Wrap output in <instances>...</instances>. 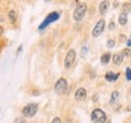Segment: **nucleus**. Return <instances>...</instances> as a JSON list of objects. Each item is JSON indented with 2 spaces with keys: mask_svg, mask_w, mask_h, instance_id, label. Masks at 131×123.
Listing matches in <instances>:
<instances>
[{
  "mask_svg": "<svg viewBox=\"0 0 131 123\" xmlns=\"http://www.w3.org/2000/svg\"><path fill=\"white\" fill-rule=\"evenodd\" d=\"M118 98H119V93H118V91H113V93H112V98H111L109 104H111V105L115 104V102L118 101Z\"/></svg>",
  "mask_w": 131,
  "mask_h": 123,
  "instance_id": "14",
  "label": "nucleus"
},
{
  "mask_svg": "<svg viewBox=\"0 0 131 123\" xmlns=\"http://www.w3.org/2000/svg\"><path fill=\"white\" fill-rule=\"evenodd\" d=\"M3 32H4V31H3V28H1V27H0V35H1V34H3Z\"/></svg>",
  "mask_w": 131,
  "mask_h": 123,
  "instance_id": "23",
  "label": "nucleus"
},
{
  "mask_svg": "<svg viewBox=\"0 0 131 123\" xmlns=\"http://www.w3.org/2000/svg\"><path fill=\"white\" fill-rule=\"evenodd\" d=\"M126 22H127V15L125 12L119 15V23L124 26V24H126Z\"/></svg>",
  "mask_w": 131,
  "mask_h": 123,
  "instance_id": "12",
  "label": "nucleus"
},
{
  "mask_svg": "<svg viewBox=\"0 0 131 123\" xmlns=\"http://www.w3.org/2000/svg\"><path fill=\"white\" fill-rule=\"evenodd\" d=\"M123 59H124L123 54H115V55L113 56V62H114L115 65H120L123 62Z\"/></svg>",
  "mask_w": 131,
  "mask_h": 123,
  "instance_id": "11",
  "label": "nucleus"
},
{
  "mask_svg": "<svg viewBox=\"0 0 131 123\" xmlns=\"http://www.w3.org/2000/svg\"><path fill=\"white\" fill-rule=\"evenodd\" d=\"M107 123H109V122H107Z\"/></svg>",
  "mask_w": 131,
  "mask_h": 123,
  "instance_id": "26",
  "label": "nucleus"
},
{
  "mask_svg": "<svg viewBox=\"0 0 131 123\" xmlns=\"http://www.w3.org/2000/svg\"><path fill=\"white\" fill-rule=\"evenodd\" d=\"M85 98H86V90L84 88H79V89L77 90V93H75V99L78 100V101H81Z\"/></svg>",
  "mask_w": 131,
  "mask_h": 123,
  "instance_id": "8",
  "label": "nucleus"
},
{
  "mask_svg": "<svg viewBox=\"0 0 131 123\" xmlns=\"http://www.w3.org/2000/svg\"><path fill=\"white\" fill-rule=\"evenodd\" d=\"M86 9H88L86 4H79L78 5V7L74 10V15H73L75 21H80V20L84 17L85 12H86Z\"/></svg>",
  "mask_w": 131,
  "mask_h": 123,
  "instance_id": "2",
  "label": "nucleus"
},
{
  "mask_svg": "<svg viewBox=\"0 0 131 123\" xmlns=\"http://www.w3.org/2000/svg\"><path fill=\"white\" fill-rule=\"evenodd\" d=\"M66 123H70V122H69V121H68V122H66Z\"/></svg>",
  "mask_w": 131,
  "mask_h": 123,
  "instance_id": "24",
  "label": "nucleus"
},
{
  "mask_svg": "<svg viewBox=\"0 0 131 123\" xmlns=\"http://www.w3.org/2000/svg\"><path fill=\"white\" fill-rule=\"evenodd\" d=\"M114 27H115V24L113 23V22H112L111 24H109V29H114Z\"/></svg>",
  "mask_w": 131,
  "mask_h": 123,
  "instance_id": "22",
  "label": "nucleus"
},
{
  "mask_svg": "<svg viewBox=\"0 0 131 123\" xmlns=\"http://www.w3.org/2000/svg\"><path fill=\"white\" fill-rule=\"evenodd\" d=\"M52 123H61V119L58 118V117H56V118H53V121H52Z\"/></svg>",
  "mask_w": 131,
  "mask_h": 123,
  "instance_id": "21",
  "label": "nucleus"
},
{
  "mask_svg": "<svg viewBox=\"0 0 131 123\" xmlns=\"http://www.w3.org/2000/svg\"><path fill=\"white\" fill-rule=\"evenodd\" d=\"M104 26H106L104 20H100V21L97 22V24L95 26V28L92 29V35H94V37H98V35H100V34L103 32Z\"/></svg>",
  "mask_w": 131,
  "mask_h": 123,
  "instance_id": "6",
  "label": "nucleus"
},
{
  "mask_svg": "<svg viewBox=\"0 0 131 123\" xmlns=\"http://www.w3.org/2000/svg\"><path fill=\"white\" fill-rule=\"evenodd\" d=\"M123 10H124V12H125V14H126V12H130L131 11V4H129V3L123 4Z\"/></svg>",
  "mask_w": 131,
  "mask_h": 123,
  "instance_id": "15",
  "label": "nucleus"
},
{
  "mask_svg": "<svg viewBox=\"0 0 131 123\" xmlns=\"http://www.w3.org/2000/svg\"><path fill=\"white\" fill-rule=\"evenodd\" d=\"M130 55H131L130 49H125V50H124V52H123V56H130Z\"/></svg>",
  "mask_w": 131,
  "mask_h": 123,
  "instance_id": "19",
  "label": "nucleus"
},
{
  "mask_svg": "<svg viewBox=\"0 0 131 123\" xmlns=\"http://www.w3.org/2000/svg\"><path fill=\"white\" fill-rule=\"evenodd\" d=\"M45 1H50V0H45Z\"/></svg>",
  "mask_w": 131,
  "mask_h": 123,
  "instance_id": "25",
  "label": "nucleus"
},
{
  "mask_svg": "<svg viewBox=\"0 0 131 123\" xmlns=\"http://www.w3.org/2000/svg\"><path fill=\"white\" fill-rule=\"evenodd\" d=\"M74 59H75V51L74 50H70L67 56H66V60H64V67L66 68H69L72 66V63L74 62Z\"/></svg>",
  "mask_w": 131,
  "mask_h": 123,
  "instance_id": "7",
  "label": "nucleus"
},
{
  "mask_svg": "<svg viewBox=\"0 0 131 123\" xmlns=\"http://www.w3.org/2000/svg\"><path fill=\"white\" fill-rule=\"evenodd\" d=\"M126 79L131 81V68H126Z\"/></svg>",
  "mask_w": 131,
  "mask_h": 123,
  "instance_id": "17",
  "label": "nucleus"
},
{
  "mask_svg": "<svg viewBox=\"0 0 131 123\" xmlns=\"http://www.w3.org/2000/svg\"><path fill=\"white\" fill-rule=\"evenodd\" d=\"M9 17H10V20H11L12 22L16 21V12H15L14 10H11V11L9 12Z\"/></svg>",
  "mask_w": 131,
  "mask_h": 123,
  "instance_id": "16",
  "label": "nucleus"
},
{
  "mask_svg": "<svg viewBox=\"0 0 131 123\" xmlns=\"http://www.w3.org/2000/svg\"><path fill=\"white\" fill-rule=\"evenodd\" d=\"M38 111V105L37 104H28L23 110H22V113L26 117H33L34 115L37 113Z\"/></svg>",
  "mask_w": 131,
  "mask_h": 123,
  "instance_id": "3",
  "label": "nucleus"
},
{
  "mask_svg": "<svg viewBox=\"0 0 131 123\" xmlns=\"http://www.w3.org/2000/svg\"><path fill=\"white\" fill-rule=\"evenodd\" d=\"M109 60H111V54H109V52L102 55V57H101V62H102L103 65H107L108 62H109Z\"/></svg>",
  "mask_w": 131,
  "mask_h": 123,
  "instance_id": "13",
  "label": "nucleus"
},
{
  "mask_svg": "<svg viewBox=\"0 0 131 123\" xmlns=\"http://www.w3.org/2000/svg\"><path fill=\"white\" fill-rule=\"evenodd\" d=\"M107 45H108V48H113L114 45H115V43H114V40L109 39V40H108V43H107Z\"/></svg>",
  "mask_w": 131,
  "mask_h": 123,
  "instance_id": "20",
  "label": "nucleus"
},
{
  "mask_svg": "<svg viewBox=\"0 0 131 123\" xmlns=\"http://www.w3.org/2000/svg\"><path fill=\"white\" fill-rule=\"evenodd\" d=\"M14 123H26V121H24V118H22V117H17V118L15 119Z\"/></svg>",
  "mask_w": 131,
  "mask_h": 123,
  "instance_id": "18",
  "label": "nucleus"
},
{
  "mask_svg": "<svg viewBox=\"0 0 131 123\" xmlns=\"http://www.w3.org/2000/svg\"><path fill=\"white\" fill-rule=\"evenodd\" d=\"M58 17H60V14H58V12H52V14H50L46 18H45V21H44V22L39 26V29H40V31H42V29L45 28L46 26H49L51 22H55L56 20H58Z\"/></svg>",
  "mask_w": 131,
  "mask_h": 123,
  "instance_id": "4",
  "label": "nucleus"
},
{
  "mask_svg": "<svg viewBox=\"0 0 131 123\" xmlns=\"http://www.w3.org/2000/svg\"><path fill=\"white\" fill-rule=\"evenodd\" d=\"M91 119L95 123H104L106 122V113L103 112L102 110L96 109L91 113Z\"/></svg>",
  "mask_w": 131,
  "mask_h": 123,
  "instance_id": "1",
  "label": "nucleus"
},
{
  "mask_svg": "<svg viewBox=\"0 0 131 123\" xmlns=\"http://www.w3.org/2000/svg\"><path fill=\"white\" fill-rule=\"evenodd\" d=\"M108 7H109V3H108V1H106V0H104V1H102V3L100 4V12H101L102 15H104L108 11Z\"/></svg>",
  "mask_w": 131,
  "mask_h": 123,
  "instance_id": "10",
  "label": "nucleus"
},
{
  "mask_svg": "<svg viewBox=\"0 0 131 123\" xmlns=\"http://www.w3.org/2000/svg\"><path fill=\"white\" fill-rule=\"evenodd\" d=\"M66 90H67V81L64 78H60L56 82V84H55V91L58 93V94H62V93H64Z\"/></svg>",
  "mask_w": 131,
  "mask_h": 123,
  "instance_id": "5",
  "label": "nucleus"
},
{
  "mask_svg": "<svg viewBox=\"0 0 131 123\" xmlns=\"http://www.w3.org/2000/svg\"><path fill=\"white\" fill-rule=\"evenodd\" d=\"M119 78V73H113V72H107L106 74V79L108 82H115Z\"/></svg>",
  "mask_w": 131,
  "mask_h": 123,
  "instance_id": "9",
  "label": "nucleus"
}]
</instances>
